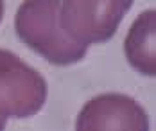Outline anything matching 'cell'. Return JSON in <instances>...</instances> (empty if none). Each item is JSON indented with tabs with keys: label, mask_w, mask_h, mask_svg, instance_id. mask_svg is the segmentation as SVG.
<instances>
[{
	"label": "cell",
	"mask_w": 156,
	"mask_h": 131,
	"mask_svg": "<svg viewBox=\"0 0 156 131\" xmlns=\"http://www.w3.org/2000/svg\"><path fill=\"white\" fill-rule=\"evenodd\" d=\"M61 0H23L15 16L18 38L52 65H72L84 58L86 47L63 31Z\"/></svg>",
	"instance_id": "6da1fadb"
},
{
	"label": "cell",
	"mask_w": 156,
	"mask_h": 131,
	"mask_svg": "<svg viewBox=\"0 0 156 131\" xmlns=\"http://www.w3.org/2000/svg\"><path fill=\"white\" fill-rule=\"evenodd\" d=\"M47 101V81L11 50L0 49V129L7 119H27Z\"/></svg>",
	"instance_id": "7a4b0ae2"
},
{
	"label": "cell",
	"mask_w": 156,
	"mask_h": 131,
	"mask_svg": "<svg viewBox=\"0 0 156 131\" xmlns=\"http://www.w3.org/2000/svg\"><path fill=\"white\" fill-rule=\"evenodd\" d=\"M131 5L133 0H63L59 22L72 40L88 47L108 41Z\"/></svg>",
	"instance_id": "3957f363"
},
{
	"label": "cell",
	"mask_w": 156,
	"mask_h": 131,
	"mask_svg": "<svg viewBox=\"0 0 156 131\" xmlns=\"http://www.w3.org/2000/svg\"><path fill=\"white\" fill-rule=\"evenodd\" d=\"M147 113L135 99L122 94L97 95L79 112L77 129H147Z\"/></svg>",
	"instance_id": "277c9868"
},
{
	"label": "cell",
	"mask_w": 156,
	"mask_h": 131,
	"mask_svg": "<svg viewBox=\"0 0 156 131\" xmlns=\"http://www.w3.org/2000/svg\"><path fill=\"white\" fill-rule=\"evenodd\" d=\"M124 52L135 70L149 77L154 76V9L144 11L135 20L124 40Z\"/></svg>",
	"instance_id": "5b68a950"
},
{
	"label": "cell",
	"mask_w": 156,
	"mask_h": 131,
	"mask_svg": "<svg viewBox=\"0 0 156 131\" xmlns=\"http://www.w3.org/2000/svg\"><path fill=\"white\" fill-rule=\"evenodd\" d=\"M2 16H4V0H0V22H2Z\"/></svg>",
	"instance_id": "8992f818"
}]
</instances>
